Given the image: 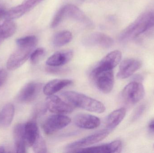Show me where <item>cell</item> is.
<instances>
[{"label":"cell","instance_id":"30bf717a","mask_svg":"<svg viewBox=\"0 0 154 153\" xmlns=\"http://www.w3.org/2000/svg\"><path fill=\"white\" fill-rule=\"evenodd\" d=\"M109 132L110 131H109L108 129L100 131L96 134L73 142L68 145L67 147L69 149L75 150L92 145L94 144L100 142L106 138L109 134Z\"/></svg>","mask_w":154,"mask_h":153},{"label":"cell","instance_id":"ba28073f","mask_svg":"<svg viewBox=\"0 0 154 153\" xmlns=\"http://www.w3.org/2000/svg\"><path fill=\"white\" fill-rule=\"evenodd\" d=\"M46 106L50 112L57 114H69L74 110L70 105L53 95L48 96L46 99Z\"/></svg>","mask_w":154,"mask_h":153},{"label":"cell","instance_id":"e575fe53","mask_svg":"<svg viewBox=\"0 0 154 153\" xmlns=\"http://www.w3.org/2000/svg\"><path fill=\"white\" fill-rule=\"evenodd\" d=\"M153 148H154V145H153Z\"/></svg>","mask_w":154,"mask_h":153},{"label":"cell","instance_id":"f1b7e54d","mask_svg":"<svg viewBox=\"0 0 154 153\" xmlns=\"http://www.w3.org/2000/svg\"><path fill=\"white\" fill-rule=\"evenodd\" d=\"M145 106L144 105H141L139 106V107L137 108V110H136L134 116L133 117V119L134 120H136L140 118V117L142 116L143 113L145 109Z\"/></svg>","mask_w":154,"mask_h":153},{"label":"cell","instance_id":"3957f363","mask_svg":"<svg viewBox=\"0 0 154 153\" xmlns=\"http://www.w3.org/2000/svg\"><path fill=\"white\" fill-rule=\"evenodd\" d=\"M92 79L97 88L103 93H109L114 85L113 70L100 69L94 67L91 73Z\"/></svg>","mask_w":154,"mask_h":153},{"label":"cell","instance_id":"7402d4cb","mask_svg":"<svg viewBox=\"0 0 154 153\" xmlns=\"http://www.w3.org/2000/svg\"><path fill=\"white\" fill-rule=\"evenodd\" d=\"M73 35L68 31H64L57 33L54 36L52 43L56 47H61L68 44L72 40Z\"/></svg>","mask_w":154,"mask_h":153},{"label":"cell","instance_id":"d6a6232c","mask_svg":"<svg viewBox=\"0 0 154 153\" xmlns=\"http://www.w3.org/2000/svg\"><path fill=\"white\" fill-rule=\"evenodd\" d=\"M6 152L5 151V148L4 146H0V153Z\"/></svg>","mask_w":154,"mask_h":153},{"label":"cell","instance_id":"9a60e30c","mask_svg":"<svg viewBox=\"0 0 154 153\" xmlns=\"http://www.w3.org/2000/svg\"><path fill=\"white\" fill-rule=\"evenodd\" d=\"M74 54L71 50L58 51L51 56L46 62L49 66L58 67L68 63L73 58Z\"/></svg>","mask_w":154,"mask_h":153},{"label":"cell","instance_id":"7c38bea8","mask_svg":"<svg viewBox=\"0 0 154 153\" xmlns=\"http://www.w3.org/2000/svg\"><path fill=\"white\" fill-rule=\"evenodd\" d=\"M82 42L86 46H98L102 47L109 48L113 45L114 40L106 34L101 32H94L85 37Z\"/></svg>","mask_w":154,"mask_h":153},{"label":"cell","instance_id":"83f0119b","mask_svg":"<svg viewBox=\"0 0 154 153\" xmlns=\"http://www.w3.org/2000/svg\"><path fill=\"white\" fill-rule=\"evenodd\" d=\"M43 0H24L20 4L25 13L37 6Z\"/></svg>","mask_w":154,"mask_h":153},{"label":"cell","instance_id":"6da1fadb","mask_svg":"<svg viewBox=\"0 0 154 153\" xmlns=\"http://www.w3.org/2000/svg\"><path fill=\"white\" fill-rule=\"evenodd\" d=\"M153 27L154 13L151 12L144 13L120 33L119 40L124 41L135 38Z\"/></svg>","mask_w":154,"mask_h":153},{"label":"cell","instance_id":"d6986e66","mask_svg":"<svg viewBox=\"0 0 154 153\" xmlns=\"http://www.w3.org/2000/svg\"><path fill=\"white\" fill-rule=\"evenodd\" d=\"M40 135L38 125L35 121H30L24 124V137L27 146L32 147Z\"/></svg>","mask_w":154,"mask_h":153},{"label":"cell","instance_id":"52a82bcc","mask_svg":"<svg viewBox=\"0 0 154 153\" xmlns=\"http://www.w3.org/2000/svg\"><path fill=\"white\" fill-rule=\"evenodd\" d=\"M42 88V84L37 82H31L25 84L17 96V100L22 103H29L38 97Z\"/></svg>","mask_w":154,"mask_h":153},{"label":"cell","instance_id":"4dcf8cb0","mask_svg":"<svg viewBox=\"0 0 154 153\" xmlns=\"http://www.w3.org/2000/svg\"><path fill=\"white\" fill-rule=\"evenodd\" d=\"M7 11L5 10V8L2 6H0V19L4 17L5 18V14H6Z\"/></svg>","mask_w":154,"mask_h":153},{"label":"cell","instance_id":"484cf974","mask_svg":"<svg viewBox=\"0 0 154 153\" xmlns=\"http://www.w3.org/2000/svg\"><path fill=\"white\" fill-rule=\"evenodd\" d=\"M45 54V50L39 48L32 51L30 56L31 63L32 64H36L39 63Z\"/></svg>","mask_w":154,"mask_h":153},{"label":"cell","instance_id":"ac0fdd59","mask_svg":"<svg viewBox=\"0 0 154 153\" xmlns=\"http://www.w3.org/2000/svg\"><path fill=\"white\" fill-rule=\"evenodd\" d=\"M13 135L16 152H26L27 144L24 137V124H18L14 126Z\"/></svg>","mask_w":154,"mask_h":153},{"label":"cell","instance_id":"ffe728a7","mask_svg":"<svg viewBox=\"0 0 154 153\" xmlns=\"http://www.w3.org/2000/svg\"><path fill=\"white\" fill-rule=\"evenodd\" d=\"M126 114L125 108H120L112 111L106 119V125L109 131H111L116 128L124 119Z\"/></svg>","mask_w":154,"mask_h":153},{"label":"cell","instance_id":"5b68a950","mask_svg":"<svg viewBox=\"0 0 154 153\" xmlns=\"http://www.w3.org/2000/svg\"><path fill=\"white\" fill-rule=\"evenodd\" d=\"M71 122L70 118L61 114H56L49 116L42 125V128L47 135L54 133L68 125Z\"/></svg>","mask_w":154,"mask_h":153},{"label":"cell","instance_id":"44dd1931","mask_svg":"<svg viewBox=\"0 0 154 153\" xmlns=\"http://www.w3.org/2000/svg\"><path fill=\"white\" fill-rule=\"evenodd\" d=\"M14 114V107L13 104L8 103L4 107L0 114V122L2 126L8 127L11 124Z\"/></svg>","mask_w":154,"mask_h":153},{"label":"cell","instance_id":"8fae6325","mask_svg":"<svg viewBox=\"0 0 154 153\" xmlns=\"http://www.w3.org/2000/svg\"><path fill=\"white\" fill-rule=\"evenodd\" d=\"M142 62L134 58H127L123 60L119 66L117 76L119 79H125L133 75L142 66Z\"/></svg>","mask_w":154,"mask_h":153},{"label":"cell","instance_id":"836d02e7","mask_svg":"<svg viewBox=\"0 0 154 153\" xmlns=\"http://www.w3.org/2000/svg\"><path fill=\"white\" fill-rule=\"evenodd\" d=\"M3 40H4L1 37H0V44H1V43H2V41Z\"/></svg>","mask_w":154,"mask_h":153},{"label":"cell","instance_id":"d4e9b609","mask_svg":"<svg viewBox=\"0 0 154 153\" xmlns=\"http://www.w3.org/2000/svg\"><path fill=\"white\" fill-rule=\"evenodd\" d=\"M33 152L37 153L47 152V147L43 138L40 135L38 137L32 146Z\"/></svg>","mask_w":154,"mask_h":153},{"label":"cell","instance_id":"1f68e13d","mask_svg":"<svg viewBox=\"0 0 154 153\" xmlns=\"http://www.w3.org/2000/svg\"><path fill=\"white\" fill-rule=\"evenodd\" d=\"M148 127L151 131L154 132V119L150 122L148 125Z\"/></svg>","mask_w":154,"mask_h":153},{"label":"cell","instance_id":"5bb4252c","mask_svg":"<svg viewBox=\"0 0 154 153\" xmlns=\"http://www.w3.org/2000/svg\"><path fill=\"white\" fill-rule=\"evenodd\" d=\"M121 59V52L119 50H115L103 57L95 67L98 69L113 70L119 63Z\"/></svg>","mask_w":154,"mask_h":153},{"label":"cell","instance_id":"f546056e","mask_svg":"<svg viewBox=\"0 0 154 153\" xmlns=\"http://www.w3.org/2000/svg\"><path fill=\"white\" fill-rule=\"evenodd\" d=\"M7 78V73L4 69H0V86H2Z\"/></svg>","mask_w":154,"mask_h":153},{"label":"cell","instance_id":"4fadbf2b","mask_svg":"<svg viewBox=\"0 0 154 153\" xmlns=\"http://www.w3.org/2000/svg\"><path fill=\"white\" fill-rule=\"evenodd\" d=\"M75 125L78 127L86 129H92L99 126L100 119L97 117L88 114H78L74 119Z\"/></svg>","mask_w":154,"mask_h":153},{"label":"cell","instance_id":"7a4b0ae2","mask_svg":"<svg viewBox=\"0 0 154 153\" xmlns=\"http://www.w3.org/2000/svg\"><path fill=\"white\" fill-rule=\"evenodd\" d=\"M62 96L73 106L90 112L102 113L106 110L102 102L79 93L68 91L63 93Z\"/></svg>","mask_w":154,"mask_h":153},{"label":"cell","instance_id":"4316f807","mask_svg":"<svg viewBox=\"0 0 154 153\" xmlns=\"http://www.w3.org/2000/svg\"><path fill=\"white\" fill-rule=\"evenodd\" d=\"M64 19L65 18V15H64V9L62 7L57 12V13L56 15L53 18V20L51 24V27L52 28H57Z\"/></svg>","mask_w":154,"mask_h":153},{"label":"cell","instance_id":"603a6c76","mask_svg":"<svg viewBox=\"0 0 154 153\" xmlns=\"http://www.w3.org/2000/svg\"><path fill=\"white\" fill-rule=\"evenodd\" d=\"M16 26L12 20H5L2 25H0V37L3 40L11 37L15 33Z\"/></svg>","mask_w":154,"mask_h":153},{"label":"cell","instance_id":"e0dca14e","mask_svg":"<svg viewBox=\"0 0 154 153\" xmlns=\"http://www.w3.org/2000/svg\"><path fill=\"white\" fill-rule=\"evenodd\" d=\"M72 84L73 81L68 79H55L49 82L44 86L43 93L48 96L53 95Z\"/></svg>","mask_w":154,"mask_h":153},{"label":"cell","instance_id":"8992f818","mask_svg":"<svg viewBox=\"0 0 154 153\" xmlns=\"http://www.w3.org/2000/svg\"><path fill=\"white\" fill-rule=\"evenodd\" d=\"M34 48L18 46V48L10 56L6 66L9 70H14L20 67L30 56Z\"/></svg>","mask_w":154,"mask_h":153},{"label":"cell","instance_id":"cb8c5ba5","mask_svg":"<svg viewBox=\"0 0 154 153\" xmlns=\"http://www.w3.org/2000/svg\"><path fill=\"white\" fill-rule=\"evenodd\" d=\"M38 43V38L34 36H29L16 40L18 46L30 47L35 48Z\"/></svg>","mask_w":154,"mask_h":153},{"label":"cell","instance_id":"277c9868","mask_svg":"<svg viewBox=\"0 0 154 153\" xmlns=\"http://www.w3.org/2000/svg\"><path fill=\"white\" fill-rule=\"evenodd\" d=\"M145 95L143 85L140 82L134 81L128 84L123 89L122 97L126 103L134 105L139 102Z\"/></svg>","mask_w":154,"mask_h":153},{"label":"cell","instance_id":"9c48e42d","mask_svg":"<svg viewBox=\"0 0 154 153\" xmlns=\"http://www.w3.org/2000/svg\"><path fill=\"white\" fill-rule=\"evenodd\" d=\"M122 145L119 140L114 141L109 143L98 146L81 148L73 150L72 152L87 153H119L122 150Z\"/></svg>","mask_w":154,"mask_h":153},{"label":"cell","instance_id":"2e32d148","mask_svg":"<svg viewBox=\"0 0 154 153\" xmlns=\"http://www.w3.org/2000/svg\"><path fill=\"white\" fill-rule=\"evenodd\" d=\"M65 18L72 19L74 20L82 22L87 25H91L90 20L86 16L85 13L75 5L67 4L63 6Z\"/></svg>","mask_w":154,"mask_h":153}]
</instances>
